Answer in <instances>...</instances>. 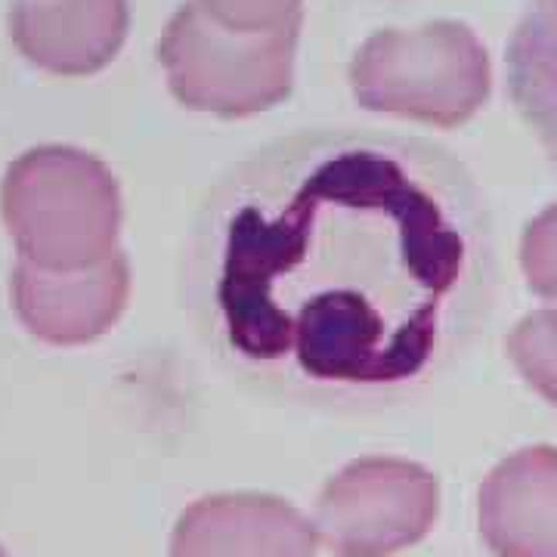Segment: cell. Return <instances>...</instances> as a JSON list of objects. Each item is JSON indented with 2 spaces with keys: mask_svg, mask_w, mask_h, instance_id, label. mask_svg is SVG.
Segmentation results:
<instances>
[{
  "mask_svg": "<svg viewBox=\"0 0 557 557\" xmlns=\"http://www.w3.org/2000/svg\"><path fill=\"white\" fill-rule=\"evenodd\" d=\"M508 357L539 397L557 409V307L520 319L508 335Z\"/></svg>",
  "mask_w": 557,
  "mask_h": 557,
  "instance_id": "cell-11",
  "label": "cell"
},
{
  "mask_svg": "<svg viewBox=\"0 0 557 557\" xmlns=\"http://www.w3.org/2000/svg\"><path fill=\"white\" fill-rule=\"evenodd\" d=\"M127 28V0H13L10 10V35L22 57L69 78L106 69Z\"/></svg>",
  "mask_w": 557,
  "mask_h": 557,
  "instance_id": "cell-7",
  "label": "cell"
},
{
  "mask_svg": "<svg viewBox=\"0 0 557 557\" xmlns=\"http://www.w3.org/2000/svg\"><path fill=\"white\" fill-rule=\"evenodd\" d=\"M317 530L270 496L201 498L183 511L171 557H317Z\"/></svg>",
  "mask_w": 557,
  "mask_h": 557,
  "instance_id": "cell-8",
  "label": "cell"
},
{
  "mask_svg": "<svg viewBox=\"0 0 557 557\" xmlns=\"http://www.w3.org/2000/svg\"><path fill=\"white\" fill-rule=\"evenodd\" d=\"M13 310L35 338L78 347L102 338L131 298V263L124 251L81 270H40L20 260L13 270Z\"/></svg>",
  "mask_w": 557,
  "mask_h": 557,
  "instance_id": "cell-6",
  "label": "cell"
},
{
  "mask_svg": "<svg viewBox=\"0 0 557 557\" xmlns=\"http://www.w3.org/2000/svg\"><path fill=\"white\" fill-rule=\"evenodd\" d=\"M480 536L496 557H557V449L530 446L480 486Z\"/></svg>",
  "mask_w": 557,
  "mask_h": 557,
  "instance_id": "cell-9",
  "label": "cell"
},
{
  "mask_svg": "<svg viewBox=\"0 0 557 557\" xmlns=\"http://www.w3.org/2000/svg\"><path fill=\"white\" fill-rule=\"evenodd\" d=\"M490 81L486 47L453 20L379 32L350 65V87L362 109L437 127L471 119L490 97Z\"/></svg>",
  "mask_w": 557,
  "mask_h": 557,
  "instance_id": "cell-3",
  "label": "cell"
},
{
  "mask_svg": "<svg viewBox=\"0 0 557 557\" xmlns=\"http://www.w3.org/2000/svg\"><path fill=\"white\" fill-rule=\"evenodd\" d=\"M508 90L557 168V0H527L508 40Z\"/></svg>",
  "mask_w": 557,
  "mask_h": 557,
  "instance_id": "cell-10",
  "label": "cell"
},
{
  "mask_svg": "<svg viewBox=\"0 0 557 557\" xmlns=\"http://www.w3.org/2000/svg\"><path fill=\"white\" fill-rule=\"evenodd\" d=\"M0 211L20 260L40 270H81L121 251L119 180L75 146L22 152L0 183Z\"/></svg>",
  "mask_w": 557,
  "mask_h": 557,
  "instance_id": "cell-2",
  "label": "cell"
},
{
  "mask_svg": "<svg viewBox=\"0 0 557 557\" xmlns=\"http://www.w3.org/2000/svg\"><path fill=\"white\" fill-rule=\"evenodd\" d=\"M300 25L236 32L211 20L196 0L180 7L159 40L171 94L196 112L242 119L292 94Z\"/></svg>",
  "mask_w": 557,
  "mask_h": 557,
  "instance_id": "cell-4",
  "label": "cell"
},
{
  "mask_svg": "<svg viewBox=\"0 0 557 557\" xmlns=\"http://www.w3.org/2000/svg\"><path fill=\"white\" fill-rule=\"evenodd\" d=\"M0 557H10V555H7V552H3V548H0Z\"/></svg>",
  "mask_w": 557,
  "mask_h": 557,
  "instance_id": "cell-14",
  "label": "cell"
},
{
  "mask_svg": "<svg viewBox=\"0 0 557 557\" xmlns=\"http://www.w3.org/2000/svg\"><path fill=\"white\" fill-rule=\"evenodd\" d=\"M201 10L236 32H278L300 25L304 0H196Z\"/></svg>",
  "mask_w": 557,
  "mask_h": 557,
  "instance_id": "cell-13",
  "label": "cell"
},
{
  "mask_svg": "<svg viewBox=\"0 0 557 557\" xmlns=\"http://www.w3.org/2000/svg\"><path fill=\"white\" fill-rule=\"evenodd\" d=\"M437 478L416 461L362 458L329 480L313 515L317 539L338 557H391L431 533Z\"/></svg>",
  "mask_w": 557,
  "mask_h": 557,
  "instance_id": "cell-5",
  "label": "cell"
},
{
  "mask_svg": "<svg viewBox=\"0 0 557 557\" xmlns=\"http://www.w3.org/2000/svg\"><path fill=\"white\" fill-rule=\"evenodd\" d=\"M520 267L539 298L557 300V205L545 208L523 230Z\"/></svg>",
  "mask_w": 557,
  "mask_h": 557,
  "instance_id": "cell-12",
  "label": "cell"
},
{
  "mask_svg": "<svg viewBox=\"0 0 557 557\" xmlns=\"http://www.w3.org/2000/svg\"><path fill=\"white\" fill-rule=\"evenodd\" d=\"M220 347L260 375L384 394L465 354L496 248L474 177L421 139H285L218 189L199 242Z\"/></svg>",
  "mask_w": 557,
  "mask_h": 557,
  "instance_id": "cell-1",
  "label": "cell"
}]
</instances>
